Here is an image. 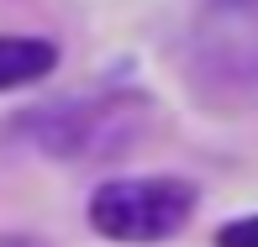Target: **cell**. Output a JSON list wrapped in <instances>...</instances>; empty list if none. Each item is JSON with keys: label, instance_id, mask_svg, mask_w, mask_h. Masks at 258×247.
Instances as JSON below:
<instances>
[{"label": "cell", "instance_id": "6da1fadb", "mask_svg": "<svg viewBox=\"0 0 258 247\" xmlns=\"http://www.w3.org/2000/svg\"><path fill=\"white\" fill-rule=\"evenodd\" d=\"M195 216V190L184 179H105L90 195V226L105 242H169Z\"/></svg>", "mask_w": 258, "mask_h": 247}, {"label": "cell", "instance_id": "7a4b0ae2", "mask_svg": "<svg viewBox=\"0 0 258 247\" xmlns=\"http://www.w3.org/2000/svg\"><path fill=\"white\" fill-rule=\"evenodd\" d=\"M58 68V48L48 37H0V90L37 85Z\"/></svg>", "mask_w": 258, "mask_h": 247}, {"label": "cell", "instance_id": "3957f363", "mask_svg": "<svg viewBox=\"0 0 258 247\" xmlns=\"http://www.w3.org/2000/svg\"><path fill=\"white\" fill-rule=\"evenodd\" d=\"M216 242H221V247H258V221H253V216L227 221V226L216 231Z\"/></svg>", "mask_w": 258, "mask_h": 247}, {"label": "cell", "instance_id": "277c9868", "mask_svg": "<svg viewBox=\"0 0 258 247\" xmlns=\"http://www.w3.org/2000/svg\"><path fill=\"white\" fill-rule=\"evenodd\" d=\"M0 247H48V242H37V237H0Z\"/></svg>", "mask_w": 258, "mask_h": 247}]
</instances>
